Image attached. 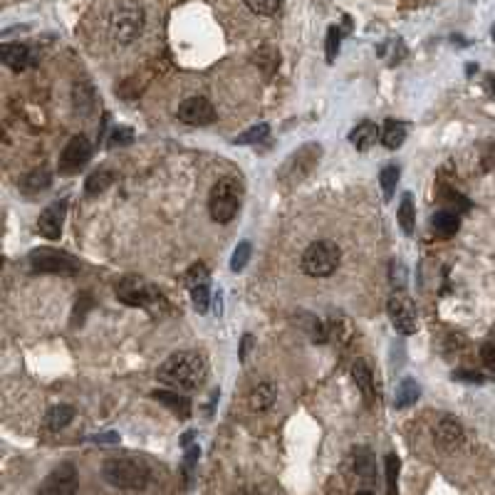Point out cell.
Wrapping results in <instances>:
<instances>
[{"mask_svg":"<svg viewBox=\"0 0 495 495\" xmlns=\"http://www.w3.org/2000/svg\"><path fill=\"white\" fill-rule=\"evenodd\" d=\"M27 263L35 272H50V275H77L79 272V263L55 248H35L27 256Z\"/></svg>","mask_w":495,"mask_h":495,"instance_id":"52a82bcc","label":"cell"},{"mask_svg":"<svg viewBox=\"0 0 495 495\" xmlns=\"http://www.w3.org/2000/svg\"><path fill=\"white\" fill-rule=\"evenodd\" d=\"M89 157H92V144H89L84 136H72V139L67 141V146L62 149V154H60V161H58L60 173H65V176L77 173L79 169L89 161Z\"/></svg>","mask_w":495,"mask_h":495,"instance_id":"4fadbf2b","label":"cell"},{"mask_svg":"<svg viewBox=\"0 0 495 495\" xmlns=\"http://www.w3.org/2000/svg\"><path fill=\"white\" fill-rule=\"evenodd\" d=\"M433 436H436V443L441 446L443 451H456L463 443V423L454 416H441L433 428Z\"/></svg>","mask_w":495,"mask_h":495,"instance_id":"9a60e30c","label":"cell"},{"mask_svg":"<svg viewBox=\"0 0 495 495\" xmlns=\"http://www.w3.org/2000/svg\"><path fill=\"white\" fill-rule=\"evenodd\" d=\"M357 495H374V493H371V490H359Z\"/></svg>","mask_w":495,"mask_h":495,"instance_id":"f6af8a7d","label":"cell"},{"mask_svg":"<svg viewBox=\"0 0 495 495\" xmlns=\"http://www.w3.org/2000/svg\"><path fill=\"white\" fill-rule=\"evenodd\" d=\"M94 443H110V446H114V443H119V433L114 431H107V433H97V436H92Z\"/></svg>","mask_w":495,"mask_h":495,"instance_id":"b9f144b4","label":"cell"},{"mask_svg":"<svg viewBox=\"0 0 495 495\" xmlns=\"http://www.w3.org/2000/svg\"><path fill=\"white\" fill-rule=\"evenodd\" d=\"M92 308V300L89 297H82V300H77V305H74V317H72V324L82 322L84 315H87V310Z\"/></svg>","mask_w":495,"mask_h":495,"instance_id":"f35d334b","label":"cell"},{"mask_svg":"<svg viewBox=\"0 0 495 495\" xmlns=\"http://www.w3.org/2000/svg\"><path fill=\"white\" fill-rule=\"evenodd\" d=\"M117 297H119V303L131 305V308H152L159 300V290L144 277L129 275L117 282Z\"/></svg>","mask_w":495,"mask_h":495,"instance_id":"ba28073f","label":"cell"},{"mask_svg":"<svg viewBox=\"0 0 495 495\" xmlns=\"http://www.w3.org/2000/svg\"><path fill=\"white\" fill-rule=\"evenodd\" d=\"M418 396H421V386L416 384V379H402V384L396 386V396H394V407L396 409H407L411 404L418 402Z\"/></svg>","mask_w":495,"mask_h":495,"instance_id":"cb8c5ba5","label":"cell"},{"mask_svg":"<svg viewBox=\"0 0 495 495\" xmlns=\"http://www.w3.org/2000/svg\"><path fill=\"white\" fill-rule=\"evenodd\" d=\"M379 183H381V191H384V201H391L394 198V191H396V183H399V166H384L379 173Z\"/></svg>","mask_w":495,"mask_h":495,"instance_id":"1f68e13d","label":"cell"},{"mask_svg":"<svg viewBox=\"0 0 495 495\" xmlns=\"http://www.w3.org/2000/svg\"><path fill=\"white\" fill-rule=\"evenodd\" d=\"M0 60L13 72H22L30 65V47L22 42H3L0 45Z\"/></svg>","mask_w":495,"mask_h":495,"instance_id":"2e32d148","label":"cell"},{"mask_svg":"<svg viewBox=\"0 0 495 495\" xmlns=\"http://www.w3.org/2000/svg\"><path fill=\"white\" fill-rule=\"evenodd\" d=\"M251 256H253V245L248 243V240H240V243L235 245L233 258H230V270H233V272H240L245 265H248Z\"/></svg>","mask_w":495,"mask_h":495,"instance_id":"836d02e7","label":"cell"},{"mask_svg":"<svg viewBox=\"0 0 495 495\" xmlns=\"http://www.w3.org/2000/svg\"><path fill=\"white\" fill-rule=\"evenodd\" d=\"M186 285H188V292H191V300H193V308H196L198 315H206L209 312V305H211V275H209V268L204 263H193L188 268V275H186Z\"/></svg>","mask_w":495,"mask_h":495,"instance_id":"30bf717a","label":"cell"},{"mask_svg":"<svg viewBox=\"0 0 495 495\" xmlns=\"http://www.w3.org/2000/svg\"><path fill=\"white\" fill-rule=\"evenodd\" d=\"M65 216H67V201H55L50 204L37 218V233L47 240H58L62 235Z\"/></svg>","mask_w":495,"mask_h":495,"instance_id":"5bb4252c","label":"cell"},{"mask_svg":"<svg viewBox=\"0 0 495 495\" xmlns=\"http://www.w3.org/2000/svg\"><path fill=\"white\" fill-rule=\"evenodd\" d=\"M493 92H495V77H493Z\"/></svg>","mask_w":495,"mask_h":495,"instance_id":"bcb514c9","label":"cell"},{"mask_svg":"<svg viewBox=\"0 0 495 495\" xmlns=\"http://www.w3.org/2000/svg\"><path fill=\"white\" fill-rule=\"evenodd\" d=\"M102 478L121 490H144L149 483V466L141 458H110L102 466Z\"/></svg>","mask_w":495,"mask_h":495,"instance_id":"3957f363","label":"cell"},{"mask_svg":"<svg viewBox=\"0 0 495 495\" xmlns=\"http://www.w3.org/2000/svg\"><path fill=\"white\" fill-rule=\"evenodd\" d=\"M396 216H399V225H402L404 235H414V228H416V209H414V201L409 193H404Z\"/></svg>","mask_w":495,"mask_h":495,"instance_id":"83f0119b","label":"cell"},{"mask_svg":"<svg viewBox=\"0 0 495 495\" xmlns=\"http://www.w3.org/2000/svg\"><path fill=\"white\" fill-rule=\"evenodd\" d=\"M480 359H483L485 367L495 369V342H488L483 344V350H480Z\"/></svg>","mask_w":495,"mask_h":495,"instance_id":"ab89813d","label":"cell"},{"mask_svg":"<svg viewBox=\"0 0 495 495\" xmlns=\"http://www.w3.org/2000/svg\"><path fill=\"white\" fill-rule=\"evenodd\" d=\"M438 204H441L446 211H468L470 209L468 198H466L463 193L456 191V188H451V186L438 188Z\"/></svg>","mask_w":495,"mask_h":495,"instance_id":"4316f807","label":"cell"},{"mask_svg":"<svg viewBox=\"0 0 495 495\" xmlns=\"http://www.w3.org/2000/svg\"><path fill=\"white\" fill-rule=\"evenodd\" d=\"M339 260H342V251L332 240H317V243L308 245L300 258V268L305 275L310 277H329L337 270Z\"/></svg>","mask_w":495,"mask_h":495,"instance_id":"5b68a950","label":"cell"},{"mask_svg":"<svg viewBox=\"0 0 495 495\" xmlns=\"http://www.w3.org/2000/svg\"><path fill=\"white\" fill-rule=\"evenodd\" d=\"M72 99H74V110H77V114L89 117L94 112V92L89 84H74Z\"/></svg>","mask_w":495,"mask_h":495,"instance_id":"f1b7e54d","label":"cell"},{"mask_svg":"<svg viewBox=\"0 0 495 495\" xmlns=\"http://www.w3.org/2000/svg\"><path fill=\"white\" fill-rule=\"evenodd\" d=\"M251 344H253V337H251V334H245L243 344H240V362H245V357H248V350H251Z\"/></svg>","mask_w":495,"mask_h":495,"instance_id":"7bdbcfd3","label":"cell"},{"mask_svg":"<svg viewBox=\"0 0 495 495\" xmlns=\"http://www.w3.org/2000/svg\"><path fill=\"white\" fill-rule=\"evenodd\" d=\"M319 159H322V144H317V141L303 144L300 149H295V152L285 159V164H282L280 171H277V183H280L282 188H287V191L300 186V183L315 171Z\"/></svg>","mask_w":495,"mask_h":495,"instance_id":"7a4b0ae2","label":"cell"},{"mask_svg":"<svg viewBox=\"0 0 495 495\" xmlns=\"http://www.w3.org/2000/svg\"><path fill=\"white\" fill-rule=\"evenodd\" d=\"M131 141H134V131H131L129 126H114V129L110 131V141H107V146H110V149H117V146H129Z\"/></svg>","mask_w":495,"mask_h":495,"instance_id":"d590c367","label":"cell"},{"mask_svg":"<svg viewBox=\"0 0 495 495\" xmlns=\"http://www.w3.org/2000/svg\"><path fill=\"white\" fill-rule=\"evenodd\" d=\"M240 196H243V186H240L238 178L223 176L213 183L209 196V211L211 218L216 223H230L235 218L240 209Z\"/></svg>","mask_w":495,"mask_h":495,"instance_id":"277c9868","label":"cell"},{"mask_svg":"<svg viewBox=\"0 0 495 495\" xmlns=\"http://www.w3.org/2000/svg\"><path fill=\"white\" fill-rule=\"evenodd\" d=\"M112 183H114V173H112L110 169H94L87 176V181H84V193H87V196H99V193L107 191Z\"/></svg>","mask_w":495,"mask_h":495,"instance_id":"d4e9b609","label":"cell"},{"mask_svg":"<svg viewBox=\"0 0 495 495\" xmlns=\"http://www.w3.org/2000/svg\"><path fill=\"white\" fill-rule=\"evenodd\" d=\"M157 376L176 391H196L209 379V362L198 352H176L159 364Z\"/></svg>","mask_w":495,"mask_h":495,"instance_id":"6da1fadb","label":"cell"},{"mask_svg":"<svg viewBox=\"0 0 495 495\" xmlns=\"http://www.w3.org/2000/svg\"><path fill=\"white\" fill-rule=\"evenodd\" d=\"M454 379H458V381H473V384H483L485 376L478 374V371H454Z\"/></svg>","mask_w":495,"mask_h":495,"instance_id":"60d3db41","label":"cell"},{"mask_svg":"<svg viewBox=\"0 0 495 495\" xmlns=\"http://www.w3.org/2000/svg\"><path fill=\"white\" fill-rule=\"evenodd\" d=\"M235 495H260L258 490H253V488H243V490H238Z\"/></svg>","mask_w":495,"mask_h":495,"instance_id":"ee69618b","label":"cell"},{"mask_svg":"<svg viewBox=\"0 0 495 495\" xmlns=\"http://www.w3.org/2000/svg\"><path fill=\"white\" fill-rule=\"evenodd\" d=\"M144 20H146L144 11L139 6H134V3H126V6L117 8L110 20V32L114 37V42H119V45L134 42L141 35V30H144Z\"/></svg>","mask_w":495,"mask_h":495,"instance_id":"8992f818","label":"cell"},{"mask_svg":"<svg viewBox=\"0 0 495 495\" xmlns=\"http://www.w3.org/2000/svg\"><path fill=\"white\" fill-rule=\"evenodd\" d=\"M386 312H389V319L394 324V329L404 337L414 334L418 329V317H416V305L409 295L404 292H394L386 303Z\"/></svg>","mask_w":495,"mask_h":495,"instance_id":"9c48e42d","label":"cell"},{"mask_svg":"<svg viewBox=\"0 0 495 495\" xmlns=\"http://www.w3.org/2000/svg\"><path fill=\"white\" fill-rule=\"evenodd\" d=\"M50 183H53V171H50V169H45V166L32 169V171H27L25 176L20 178V188L25 193L45 191V188H50Z\"/></svg>","mask_w":495,"mask_h":495,"instance_id":"44dd1931","label":"cell"},{"mask_svg":"<svg viewBox=\"0 0 495 495\" xmlns=\"http://www.w3.org/2000/svg\"><path fill=\"white\" fill-rule=\"evenodd\" d=\"M152 396L157 399V402H161L166 409H171V411L176 414L178 418H188V416H191V402H188V396H183L181 391L161 389V391H154Z\"/></svg>","mask_w":495,"mask_h":495,"instance_id":"ac0fdd59","label":"cell"},{"mask_svg":"<svg viewBox=\"0 0 495 495\" xmlns=\"http://www.w3.org/2000/svg\"><path fill=\"white\" fill-rule=\"evenodd\" d=\"M77 490V470L72 463H60L37 488V495H72Z\"/></svg>","mask_w":495,"mask_h":495,"instance_id":"7c38bea8","label":"cell"},{"mask_svg":"<svg viewBox=\"0 0 495 495\" xmlns=\"http://www.w3.org/2000/svg\"><path fill=\"white\" fill-rule=\"evenodd\" d=\"M379 136H381V129L374 121H362V124H357L355 129H352L350 141L357 146V152H367V149H371V146L376 144Z\"/></svg>","mask_w":495,"mask_h":495,"instance_id":"d6986e66","label":"cell"},{"mask_svg":"<svg viewBox=\"0 0 495 495\" xmlns=\"http://www.w3.org/2000/svg\"><path fill=\"white\" fill-rule=\"evenodd\" d=\"M355 470L367 485L374 483L376 478V458L369 449H357L355 451Z\"/></svg>","mask_w":495,"mask_h":495,"instance_id":"7402d4cb","label":"cell"},{"mask_svg":"<svg viewBox=\"0 0 495 495\" xmlns=\"http://www.w3.org/2000/svg\"><path fill=\"white\" fill-rule=\"evenodd\" d=\"M72 418H74V409L67 407V404H60V407H53L50 411H47L45 423L50 431H60V428L67 426Z\"/></svg>","mask_w":495,"mask_h":495,"instance_id":"f546056e","label":"cell"},{"mask_svg":"<svg viewBox=\"0 0 495 495\" xmlns=\"http://www.w3.org/2000/svg\"><path fill=\"white\" fill-rule=\"evenodd\" d=\"M384 466H386V495H399V468H402V461H399L396 454H389Z\"/></svg>","mask_w":495,"mask_h":495,"instance_id":"4dcf8cb0","label":"cell"},{"mask_svg":"<svg viewBox=\"0 0 495 495\" xmlns=\"http://www.w3.org/2000/svg\"><path fill=\"white\" fill-rule=\"evenodd\" d=\"M458 228H461V218L454 211L441 209L431 216V230L438 238H454V235L458 233Z\"/></svg>","mask_w":495,"mask_h":495,"instance_id":"e0dca14e","label":"cell"},{"mask_svg":"<svg viewBox=\"0 0 495 495\" xmlns=\"http://www.w3.org/2000/svg\"><path fill=\"white\" fill-rule=\"evenodd\" d=\"M352 379L357 381V389L362 391L364 402L367 404L374 402V379H371V369L364 359H357L355 364H352Z\"/></svg>","mask_w":495,"mask_h":495,"instance_id":"ffe728a7","label":"cell"},{"mask_svg":"<svg viewBox=\"0 0 495 495\" xmlns=\"http://www.w3.org/2000/svg\"><path fill=\"white\" fill-rule=\"evenodd\" d=\"M268 134H270V126H268V124H256V126H251L248 131H243L240 136H235L233 144H240V146L260 144V141L268 139Z\"/></svg>","mask_w":495,"mask_h":495,"instance_id":"d6a6232c","label":"cell"},{"mask_svg":"<svg viewBox=\"0 0 495 495\" xmlns=\"http://www.w3.org/2000/svg\"><path fill=\"white\" fill-rule=\"evenodd\" d=\"M245 6L251 8L253 13H258V15H277V11H280V0H245Z\"/></svg>","mask_w":495,"mask_h":495,"instance_id":"e575fe53","label":"cell"},{"mask_svg":"<svg viewBox=\"0 0 495 495\" xmlns=\"http://www.w3.org/2000/svg\"><path fill=\"white\" fill-rule=\"evenodd\" d=\"M391 285L396 287V292H402L404 287H407V268H404V263H391Z\"/></svg>","mask_w":495,"mask_h":495,"instance_id":"74e56055","label":"cell"},{"mask_svg":"<svg viewBox=\"0 0 495 495\" xmlns=\"http://www.w3.org/2000/svg\"><path fill=\"white\" fill-rule=\"evenodd\" d=\"M339 40H342V32H339L337 25H332L327 30V42H324V53H327V62L332 65L337 60V53H339Z\"/></svg>","mask_w":495,"mask_h":495,"instance_id":"8d00e7d4","label":"cell"},{"mask_svg":"<svg viewBox=\"0 0 495 495\" xmlns=\"http://www.w3.org/2000/svg\"><path fill=\"white\" fill-rule=\"evenodd\" d=\"M176 117L188 126H209L216 121V110L206 97H188L178 105Z\"/></svg>","mask_w":495,"mask_h":495,"instance_id":"8fae6325","label":"cell"},{"mask_svg":"<svg viewBox=\"0 0 495 495\" xmlns=\"http://www.w3.org/2000/svg\"><path fill=\"white\" fill-rule=\"evenodd\" d=\"M275 396H277L275 384L263 381V384H258L256 389L251 391V407L256 409V411H265V409H270L272 404H275Z\"/></svg>","mask_w":495,"mask_h":495,"instance_id":"484cf974","label":"cell"},{"mask_svg":"<svg viewBox=\"0 0 495 495\" xmlns=\"http://www.w3.org/2000/svg\"><path fill=\"white\" fill-rule=\"evenodd\" d=\"M493 40H495V27H493Z\"/></svg>","mask_w":495,"mask_h":495,"instance_id":"7dc6e473","label":"cell"},{"mask_svg":"<svg viewBox=\"0 0 495 495\" xmlns=\"http://www.w3.org/2000/svg\"><path fill=\"white\" fill-rule=\"evenodd\" d=\"M379 141L386 146V149H399V146L407 141V126L396 119H386L384 126H381V136Z\"/></svg>","mask_w":495,"mask_h":495,"instance_id":"603a6c76","label":"cell"}]
</instances>
